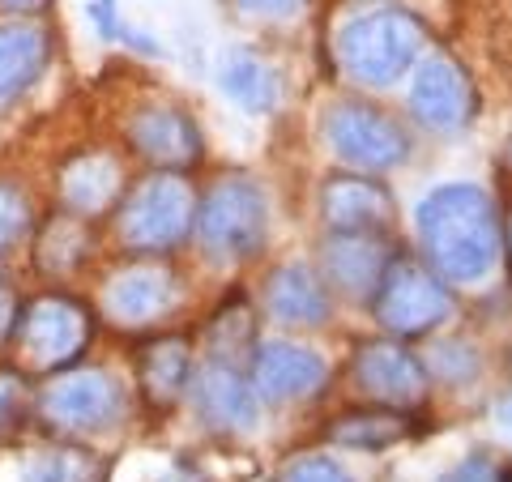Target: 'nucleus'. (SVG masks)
Listing matches in <instances>:
<instances>
[{
	"instance_id": "dca6fc26",
	"label": "nucleus",
	"mask_w": 512,
	"mask_h": 482,
	"mask_svg": "<svg viewBox=\"0 0 512 482\" xmlns=\"http://www.w3.org/2000/svg\"><path fill=\"white\" fill-rule=\"evenodd\" d=\"M103 308L116 325H150L175 308V278L158 265H137L111 278Z\"/></svg>"
},
{
	"instance_id": "4be33fe9",
	"label": "nucleus",
	"mask_w": 512,
	"mask_h": 482,
	"mask_svg": "<svg viewBox=\"0 0 512 482\" xmlns=\"http://www.w3.org/2000/svg\"><path fill=\"white\" fill-rule=\"evenodd\" d=\"M218 86L239 111H248V116H265V111H274V103H278L274 69L248 52H231L218 64Z\"/></svg>"
},
{
	"instance_id": "f704fd0d",
	"label": "nucleus",
	"mask_w": 512,
	"mask_h": 482,
	"mask_svg": "<svg viewBox=\"0 0 512 482\" xmlns=\"http://www.w3.org/2000/svg\"><path fill=\"white\" fill-rule=\"evenodd\" d=\"M504 244H508V256H512V218H508V239H504Z\"/></svg>"
},
{
	"instance_id": "1a4fd4ad",
	"label": "nucleus",
	"mask_w": 512,
	"mask_h": 482,
	"mask_svg": "<svg viewBox=\"0 0 512 482\" xmlns=\"http://www.w3.org/2000/svg\"><path fill=\"white\" fill-rule=\"evenodd\" d=\"M350 380L363 397L380 401V406H402L414 410L427 401V363L410 355L402 342L380 337V342H363L350 359Z\"/></svg>"
},
{
	"instance_id": "7c9ffc66",
	"label": "nucleus",
	"mask_w": 512,
	"mask_h": 482,
	"mask_svg": "<svg viewBox=\"0 0 512 482\" xmlns=\"http://www.w3.org/2000/svg\"><path fill=\"white\" fill-rule=\"evenodd\" d=\"M244 13H256V18H291V13L303 9V0H235Z\"/></svg>"
},
{
	"instance_id": "f257e3e1",
	"label": "nucleus",
	"mask_w": 512,
	"mask_h": 482,
	"mask_svg": "<svg viewBox=\"0 0 512 482\" xmlns=\"http://www.w3.org/2000/svg\"><path fill=\"white\" fill-rule=\"evenodd\" d=\"M427 265L448 282H483L500 256V218L478 184H440L419 205Z\"/></svg>"
},
{
	"instance_id": "5701e85b",
	"label": "nucleus",
	"mask_w": 512,
	"mask_h": 482,
	"mask_svg": "<svg viewBox=\"0 0 512 482\" xmlns=\"http://www.w3.org/2000/svg\"><path fill=\"white\" fill-rule=\"evenodd\" d=\"M86 252H90V231H86V222L82 218H73V214H60L52 218L43 227V239L35 244V265L43 273H73L77 265L86 261Z\"/></svg>"
},
{
	"instance_id": "c85d7f7f",
	"label": "nucleus",
	"mask_w": 512,
	"mask_h": 482,
	"mask_svg": "<svg viewBox=\"0 0 512 482\" xmlns=\"http://www.w3.org/2000/svg\"><path fill=\"white\" fill-rule=\"evenodd\" d=\"M440 482H504V474H500V465H495L487 453H474L461 465H453V470H448Z\"/></svg>"
},
{
	"instance_id": "423d86ee",
	"label": "nucleus",
	"mask_w": 512,
	"mask_h": 482,
	"mask_svg": "<svg viewBox=\"0 0 512 482\" xmlns=\"http://www.w3.org/2000/svg\"><path fill=\"white\" fill-rule=\"evenodd\" d=\"M35 410L47 427L64 431V436H99L124 419V389L107 372L77 367V372H60L52 384H43Z\"/></svg>"
},
{
	"instance_id": "b1692460",
	"label": "nucleus",
	"mask_w": 512,
	"mask_h": 482,
	"mask_svg": "<svg viewBox=\"0 0 512 482\" xmlns=\"http://www.w3.org/2000/svg\"><path fill=\"white\" fill-rule=\"evenodd\" d=\"M107 465L90 448H43L22 465V482H103Z\"/></svg>"
},
{
	"instance_id": "c756f323",
	"label": "nucleus",
	"mask_w": 512,
	"mask_h": 482,
	"mask_svg": "<svg viewBox=\"0 0 512 482\" xmlns=\"http://www.w3.org/2000/svg\"><path fill=\"white\" fill-rule=\"evenodd\" d=\"M18 316H22V308H18V291L0 278V346L5 342H13V329H18Z\"/></svg>"
},
{
	"instance_id": "f8f14e48",
	"label": "nucleus",
	"mask_w": 512,
	"mask_h": 482,
	"mask_svg": "<svg viewBox=\"0 0 512 482\" xmlns=\"http://www.w3.org/2000/svg\"><path fill=\"white\" fill-rule=\"evenodd\" d=\"M325 380H329V367L308 346L265 342L252 355V389H256V397H261V401H269V406L312 397Z\"/></svg>"
},
{
	"instance_id": "a878e982",
	"label": "nucleus",
	"mask_w": 512,
	"mask_h": 482,
	"mask_svg": "<svg viewBox=\"0 0 512 482\" xmlns=\"http://www.w3.org/2000/svg\"><path fill=\"white\" fill-rule=\"evenodd\" d=\"M30 231V197L18 184H0V252H9Z\"/></svg>"
},
{
	"instance_id": "473e14b6",
	"label": "nucleus",
	"mask_w": 512,
	"mask_h": 482,
	"mask_svg": "<svg viewBox=\"0 0 512 482\" xmlns=\"http://www.w3.org/2000/svg\"><path fill=\"white\" fill-rule=\"evenodd\" d=\"M47 0H0V9L5 13H39Z\"/></svg>"
},
{
	"instance_id": "0eeeda50",
	"label": "nucleus",
	"mask_w": 512,
	"mask_h": 482,
	"mask_svg": "<svg viewBox=\"0 0 512 482\" xmlns=\"http://www.w3.org/2000/svg\"><path fill=\"white\" fill-rule=\"evenodd\" d=\"M13 337H18L30 367L60 372V367H69L86 355L94 337V320L86 312V303H77L69 295H39L30 308H22Z\"/></svg>"
},
{
	"instance_id": "20e7f679",
	"label": "nucleus",
	"mask_w": 512,
	"mask_h": 482,
	"mask_svg": "<svg viewBox=\"0 0 512 482\" xmlns=\"http://www.w3.org/2000/svg\"><path fill=\"white\" fill-rule=\"evenodd\" d=\"M197 235L214 261H248V256H256L269 235L265 192L244 175L218 180L197 205Z\"/></svg>"
},
{
	"instance_id": "9d476101",
	"label": "nucleus",
	"mask_w": 512,
	"mask_h": 482,
	"mask_svg": "<svg viewBox=\"0 0 512 482\" xmlns=\"http://www.w3.org/2000/svg\"><path fill=\"white\" fill-rule=\"evenodd\" d=\"M474 86L461 64H453L448 56H431L419 64L414 73V86H410V111L414 120L431 133H457L474 120Z\"/></svg>"
},
{
	"instance_id": "2f4dec72",
	"label": "nucleus",
	"mask_w": 512,
	"mask_h": 482,
	"mask_svg": "<svg viewBox=\"0 0 512 482\" xmlns=\"http://www.w3.org/2000/svg\"><path fill=\"white\" fill-rule=\"evenodd\" d=\"M90 13H94V22H99L103 39H116V30H120V22H116V0H90Z\"/></svg>"
},
{
	"instance_id": "7ed1b4c3",
	"label": "nucleus",
	"mask_w": 512,
	"mask_h": 482,
	"mask_svg": "<svg viewBox=\"0 0 512 482\" xmlns=\"http://www.w3.org/2000/svg\"><path fill=\"white\" fill-rule=\"evenodd\" d=\"M192 222H197V197H192L188 180L171 171L146 175L120 205L116 231L120 244L133 252H171L184 244Z\"/></svg>"
},
{
	"instance_id": "f3484780",
	"label": "nucleus",
	"mask_w": 512,
	"mask_h": 482,
	"mask_svg": "<svg viewBox=\"0 0 512 482\" xmlns=\"http://www.w3.org/2000/svg\"><path fill=\"white\" fill-rule=\"evenodd\" d=\"M124 184V171L111 154L94 150V154H77L69 167L60 171V205L73 218H94L116 205Z\"/></svg>"
},
{
	"instance_id": "412c9836",
	"label": "nucleus",
	"mask_w": 512,
	"mask_h": 482,
	"mask_svg": "<svg viewBox=\"0 0 512 482\" xmlns=\"http://www.w3.org/2000/svg\"><path fill=\"white\" fill-rule=\"evenodd\" d=\"M47 56H52V43L43 26H0V107L18 99L47 69Z\"/></svg>"
},
{
	"instance_id": "a211bd4d",
	"label": "nucleus",
	"mask_w": 512,
	"mask_h": 482,
	"mask_svg": "<svg viewBox=\"0 0 512 482\" xmlns=\"http://www.w3.org/2000/svg\"><path fill=\"white\" fill-rule=\"evenodd\" d=\"M423 431L414 410L402 406H376V410H350L342 419L325 427V440L338 448H355V453H384L393 444H406Z\"/></svg>"
},
{
	"instance_id": "393cba45",
	"label": "nucleus",
	"mask_w": 512,
	"mask_h": 482,
	"mask_svg": "<svg viewBox=\"0 0 512 482\" xmlns=\"http://www.w3.org/2000/svg\"><path fill=\"white\" fill-rule=\"evenodd\" d=\"M30 410V384L22 380V372H0V440H13L26 427Z\"/></svg>"
},
{
	"instance_id": "bb28decb",
	"label": "nucleus",
	"mask_w": 512,
	"mask_h": 482,
	"mask_svg": "<svg viewBox=\"0 0 512 482\" xmlns=\"http://www.w3.org/2000/svg\"><path fill=\"white\" fill-rule=\"evenodd\" d=\"M274 482H355V478L346 474V465H338L325 453H303L286 461Z\"/></svg>"
},
{
	"instance_id": "cd10ccee",
	"label": "nucleus",
	"mask_w": 512,
	"mask_h": 482,
	"mask_svg": "<svg viewBox=\"0 0 512 482\" xmlns=\"http://www.w3.org/2000/svg\"><path fill=\"white\" fill-rule=\"evenodd\" d=\"M431 367H436V376H448V380H470L478 372V359L470 346L461 342H440L436 355H431Z\"/></svg>"
},
{
	"instance_id": "9b49d317",
	"label": "nucleus",
	"mask_w": 512,
	"mask_h": 482,
	"mask_svg": "<svg viewBox=\"0 0 512 482\" xmlns=\"http://www.w3.org/2000/svg\"><path fill=\"white\" fill-rule=\"evenodd\" d=\"M393 244L384 231H333L320 244V273L350 299H372L384 278V265L393 261Z\"/></svg>"
},
{
	"instance_id": "72a5a7b5",
	"label": "nucleus",
	"mask_w": 512,
	"mask_h": 482,
	"mask_svg": "<svg viewBox=\"0 0 512 482\" xmlns=\"http://www.w3.org/2000/svg\"><path fill=\"white\" fill-rule=\"evenodd\" d=\"M495 419L512 427V397H504V401H500V410H495Z\"/></svg>"
},
{
	"instance_id": "4468645a",
	"label": "nucleus",
	"mask_w": 512,
	"mask_h": 482,
	"mask_svg": "<svg viewBox=\"0 0 512 482\" xmlns=\"http://www.w3.org/2000/svg\"><path fill=\"white\" fill-rule=\"evenodd\" d=\"M192 397H197L201 419L210 423L222 436H239V431H252L261 410H256V389L248 376H239L231 363L210 359L192 376Z\"/></svg>"
},
{
	"instance_id": "f03ea898",
	"label": "nucleus",
	"mask_w": 512,
	"mask_h": 482,
	"mask_svg": "<svg viewBox=\"0 0 512 482\" xmlns=\"http://www.w3.org/2000/svg\"><path fill=\"white\" fill-rule=\"evenodd\" d=\"M427 30L406 9H376L355 18L338 39V60L363 86H393L423 52Z\"/></svg>"
},
{
	"instance_id": "ddd939ff",
	"label": "nucleus",
	"mask_w": 512,
	"mask_h": 482,
	"mask_svg": "<svg viewBox=\"0 0 512 482\" xmlns=\"http://www.w3.org/2000/svg\"><path fill=\"white\" fill-rule=\"evenodd\" d=\"M320 218L329 231H384L393 227V192L372 175H333L320 188Z\"/></svg>"
},
{
	"instance_id": "aec40b11",
	"label": "nucleus",
	"mask_w": 512,
	"mask_h": 482,
	"mask_svg": "<svg viewBox=\"0 0 512 482\" xmlns=\"http://www.w3.org/2000/svg\"><path fill=\"white\" fill-rule=\"evenodd\" d=\"M265 308L274 320H282V325L312 329V325H325L329 320V295H325V286H320V278L312 269L286 265L265 286Z\"/></svg>"
},
{
	"instance_id": "2eb2a0df",
	"label": "nucleus",
	"mask_w": 512,
	"mask_h": 482,
	"mask_svg": "<svg viewBox=\"0 0 512 482\" xmlns=\"http://www.w3.org/2000/svg\"><path fill=\"white\" fill-rule=\"evenodd\" d=\"M133 150L158 171H188L201 158V133L184 111L175 107H146L128 124Z\"/></svg>"
},
{
	"instance_id": "39448f33",
	"label": "nucleus",
	"mask_w": 512,
	"mask_h": 482,
	"mask_svg": "<svg viewBox=\"0 0 512 482\" xmlns=\"http://www.w3.org/2000/svg\"><path fill=\"white\" fill-rule=\"evenodd\" d=\"M372 312L393 337H423L448 320L453 299H448L436 269H427L414 256L393 252V261L384 265V278L372 295Z\"/></svg>"
},
{
	"instance_id": "6e6552de",
	"label": "nucleus",
	"mask_w": 512,
	"mask_h": 482,
	"mask_svg": "<svg viewBox=\"0 0 512 482\" xmlns=\"http://www.w3.org/2000/svg\"><path fill=\"white\" fill-rule=\"evenodd\" d=\"M325 137L342 163L359 171H389L406 163L410 137L393 116L367 107V103H338L325 116Z\"/></svg>"
},
{
	"instance_id": "6ab92c4d",
	"label": "nucleus",
	"mask_w": 512,
	"mask_h": 482,
	"mask_svg": "<svg viewBox=\"0 0 512 482\" xmlns=\"http://www.w3.org/2000/svg\"><path fill=\"white\" fill-rule=\"evenodd\" d=\"M192 376L197 367H192V350L184 337H154L137 350V380L154 406H175L192 389Z\"/></svg>"
}]
</instances>
